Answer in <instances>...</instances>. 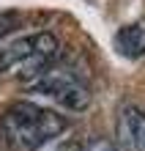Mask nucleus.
Returning a JSON list of instances; mask_svg holds the SVG:
<instances>
[{"label":"nucleus","instance_id":"f257e3e1","mask_svg":"<svg viewBox=\"0 0 145 151\" xmlns=\"http://www.w3.org/2000/svg\"><path fill=\"white\" fill-rule=\"evenodd\" d=\"M69 121L60 113L30 99L8 102L0 110V137L8 151H39L52 137L63 135Z\"/></svg>","mask_w":145,"mask_h":151},{"label":"nucleus","instance_id":"f03ea898","mask_svg":"<svg viewBox=\"0 0 145 151\" xmlns=\"http://www.w3.org/2000/svg\"><path fill=\"white\" fill-rule=\"evenodd\" d=\"M8 60H11L14 77L22 80L25 85L41 77L47 69H52L60 58V41L47 30L30 33V36H19L6 44Z\"/></svg>","mask_w":145,"mask_h":151},{"label":"nucleus","instance_id":"7ed1b4c3","mask_svg":"<svg viewBox=\"0 0 145 151\" xmlns=\"http://www.w3.org/2000/svg\"><path fill=\"white\" fill-rule=\"evenodd\" d=\"M28 91L44 96V99L60 104L69 113H85L90 107V91L88 85L79 80L71 69L66 66H52L41 77H36L33 83H28Z\"/></svg>","mask_w":145,"mask_h":151},{"label":"nucleus","instance_id":"20e7f679","mask_svg":"<svg viewBox=\"0 0 145 151\" xmlns=\"http://www.w3.org/2000/svg\"><path fill=\"white\" fill-rule=\"evenodd\" d=\"M115 50L129 60H140L145 55V19L129 22L115 33Z\"/></svg>","mask_w":145,"mask_h":151},{"label":"nucleus","instance_id":"39448f33","mask_svg":"<svg viewBox=\"0 0 145 151\" xmlns=\"http://www.w3.org/2000/svg\"><path fill=\"white\" fill-rule=\"evenodd\" d=\"M118 151H142L137 140V127H134V107H126L118 121V137H115Z\"/></svg>","mask_w":145,"mask_h":151},{"label":"nucleus","instance_id":"423d86ee","mask_svg":"<svg viewBox=\"0 0 145 151\" xmlns=\"http://www.w3.org/2000/svg\"><path fill=\"white\" fill-rule=\"evenodd\" d=\"M16 25H19V17H16V14H11V11H8V14L0 11V39L8 36V33H11Z\"/></svg>","mask_w":145,"mask_h":151},{"label":"nucleus","instance_id":"0eeeda50","mask_svg":"<svg viewBox=\"0 0 145 151\" xmlns=\"http://www.w3.org/2000/svg\"><path fill=\"white\" fill-rule=\"evenodd\" d=\"M11 77H14V69H11V60H8V52L6 47H0V83H6Z\"/></svg>","mask_w":145,"mask_h":151},{"label":"nucleus","instance_id":"6e6552de","mask_svg":"<svg viewBox=\"0 0 145 151\" xmlns=\"http://www.w3.org/2000/svg\"><path fill=\"white\" fill-rule=\"evenodd\" d=\"M134 127H137V140H140V148L145 151V113L134 107Z\"/></svg>","mask_w":145,"mask_h":151},{"label":"nucleus","instance_id":"1a4fd4ad","mask_svg":"<svg viewBox=\"0 0 145 151\" xmlns=\"http://www.w3.org/2000/svg\"><path fill=\"white\" fill-rule=\"evenodd\" d=\"M85 151H118V148H115V143H110L107 137H93V140L85 146Z\"/></svg>","mask_w":145,"mask_h":151},{"label":"nucleus","instance_id":"9d476101","mask_svg":"<svg viewBox=\"0 0 145 151\" xmlns=\"http://www.w3.org/2000/svg\"><path fill=\"white\" fill-rule=\"evenodd\" d=\"M58 151H82V148H79L77 143H66V146H60Z\"/></svg>","mask_w":145,"mask_h":151}]
</instances>
